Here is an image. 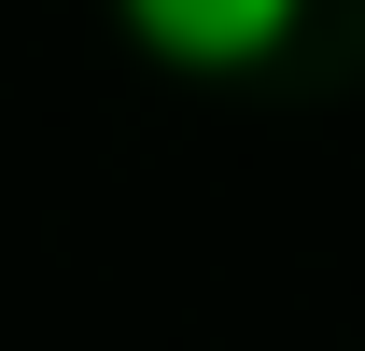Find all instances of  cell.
Masks as SVG:
<instances>
[{
	"mask_svg": "<svg viewBox=\"0 0 365 351\" xmlns=\"http://www.w3.org/2000/svg\"><path fill=\"white\" fill-rule=\"evenodd\" d=\"M127 14L140 56H169V71H267L295 29H309V0H113Z\"/></svg>",
	"mask_w": 365,
	"mask_h": 351,
	"instance_id": "cell-1",
	"label": "cell"
}]
</instances>
